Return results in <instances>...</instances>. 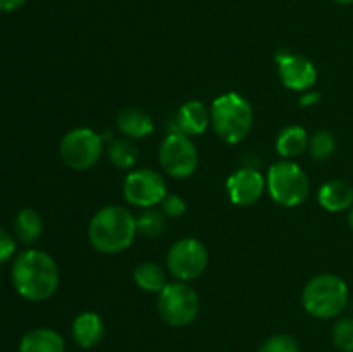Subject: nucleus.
Wrapping results in <instances>:
<instances>
[{
    "mask_svg": "<svg viewBox=\"0 0 353 352\" xmlns=\"http://www.w3.org/2000/svg\"><path fill=\"white\" fill-rule=\"evenodd\" d=\"M116 126L119 133H123L131 140H140V138L148 137L154 131V121L150 114L145 110L137 109V107H128L123 109L116 117Z\"/></svg>",
    "mask_w": 353,
    "mask_h": 352,
    "instance_id": "dca6fc26",
    "label": "nucleus"
},
{
    "mask_svg": "<svg viewBox=\"0 0 353 352\" xmlns=\"http://www.w3.org/2000/svg\"><path fill=\"white\" fill-rule=\"evenodd\" d=\"M123 193L126 202H130L131 206L148 209L164 200V197L168 195V185L161 173L141 168L131 171L124 178Z\"/></svg>",
    "mask_w": 353,
    "mask_h": 352,
    "instance_id": "9d476101",
    "label": "nucleus"
},
{
    "mask_svg": "<svg viewBox=\"0 0 353 352\" xmlns=\"http://www.w3.org/2000/svg\"><path fill=\"white\" fill-rule=\"evenodd\" d=\"M161 209L168 219H179L186 213V202L176 193H168L161 202Z\"/></svg>",
    "mask_w": 353,
    "mask_h": 352,
    "instance_id": "a878e982",
    "label": "nucleus"
},
{
    "mask_svg": "<svg viewBox=\"0 0 353 352\" xmlns=\"http://www.w3.org/2000/svg\"><path fill=\"white\" fill-rule=\"evenodd\" d=\"M268 192L276 204L283 207H296L305 202L310 193V182L307 173L290 159L274 162L269 168Z\"/></svg>",
    "mask_w": 353,
    "mask_h": 352,
    "instance_id": "39448f33",
    "label": "nucleus"
},
{
    "mask_svg": "<svg viewBox=\"0 0 353 352\" xmlns=\"http://www.w3.org/2000/svg\"><path fill=\"white\" fill-rule=\"evenodd\" d=\"M302 304L310 316L331 320L343 313L348 304V285L333 273H321L305 283Z\"/></svg>",
    "mask_w": 353,
    "mask_h": 352,
    "instance_id": "20e7f679",
    "label": "nucleus"
},
{
    "mask_svg": "<svg viewBox=\"0 0 353 352\" xmlns=\"http://www.w3.org/2000/svg\"><path fill=\"white\" fill-rule=\"evenodd\" d=\"M310 157L316 161H324V159L331 157L336 150V138L331 131L319 130L309 138V148Z\"/></svg>",
    "mask_w": 353,
    "mask_h": 352,
    "instance_id": "5701e85b",
    "label": "nucleus"
},
{
    "mask_svg": "<svg viewBox=\"0 0 353 352\" xmlns=\"http://www.w3.org/2000/svg\"><path fill=\"white\" fill-rule=\"evenodd\" d=\"M159 162L165 175L185 179L196 171L199 152L192 137L181 131H171L159 147Z\"/></svg>",
    "mask_w": 353,
    "mask_h": 352,
    "instance_id": "6e6552de",
    "label": "nucleus"
},
{
    "mask_svg": "<svg viewBox=\"0 0 353 352\" xmlns=\"http://www.w3.org/2000/svg\"><path fill=\"white\" fill-rule=\"evenodd\" d=\"M16 252V240L9 231L0 228V262H6Z\"/></svg>",
    "mask_w": 353,
    "mask_h": 352,
    "instance_id": "bb28decb",
    "label": "nucleus"
},
{
    "mask_svg": "<svg viewBox=\"0 0 353 352\" xmlns=\"http://www.w3.org/2000/svg\"><path fill=\"white\" fill-rule=\"evenodd\" d=\"M16 292L30 302L50 299L59 286V266L50 254L38 248L21 252L12 266Z\"/></svg>",
    "mask_w": 353,
    "mask_h": 352,
    "instance_id": "f257e3e1",
    "label": "nucleus"
},
{
    "mask_svg": "<svg viewBox=\"0 0 353 352\" xmlns=\"http://www.w3.org/2000/svg\"><path fill=\"white\" fill-rule=\"evenodd\" d=\"M103 137L90 128H76L64 135L59 145L62 162L76 171H85L95 166L103 152Z\"/></svg>",
    "mask_w": 353,
    "mask_h": 352,
    "instance_id": "0eeeda50",
    "label": "nucleus"
},
{
    "mask_svg": "<svg viewBox=\"0 0 353 352\" xmlns=\"http://www.w3.org/2000/svg\"><path fill=\"white\" fill-rule=\"evenodd\" d=\"M28 0H0V10L2 12H14V10L21 9Z\"/></svg>",
    "mask_w": 353,
    "mask_h": 352,
    "instance_id": "c85d7f7f",
    "label": "nucleus"
},
{
    "mask_svg": "<svg viewBox=\"0 0 353 352\" xmlns=\"http://www.w3.org/2000/svg\"><path fill=\"white\" fill-rule=\"evenodd\" d=\"M309 138L305 128L292 124L279 131L276 138V150L283 159H295L309 148Z\"/></svg>",
    "mask_w": 353,
    "mask_h": 352,
    "instance_id": "a211bd4d",
    "label": "nucleus"
},
{
    "mask_svg": "<svg viewBox=\"0 0 353 352\" xmlns=\"http://www.w3.org/2000/svg\"><path fill=\"white\" fill-rule=\"evenodd\" d=\"M319 102H321V93L314 92V90H307V92H303L299 99L300 107H314Z\"/></svg>",
    "mask_w": 353,
    "mask_h": 352,
    "instance_id": "cd10ccee",
    "label": "nucleus"
},
{
    "mask_svg": "<svg viewBox=\"0 0 353 352\" xmlns=\"http://www.w3.org/2000/svg\"><path fill=\"white\" fill-rule=\"evenodd\" d=\"M278 64V75L283 85L293 92H307L312 90L317 81V68L310 59L303 55L292 54L290 50H279L274 55Z\"/></svg>",
    "mask_w": 353,
    "mask_h": 352,
    "instance_id": "9b49d317",
    "label": "nucleus"
},
{
    "mask_svg": "<svg viewBox=\"0 0 353 352\" xmlns=\"http://www.w3.org/2000/svg\"><path fill=\"white\" fill-rule=\"evenodd\" d=\"M165 226H168V217L162 213V209L148 207V209H143L137 216L138 233L143 235V237L147 238L161 237V235L164 233Z\"/></svg>",
    "mask_w": 353,
    "mask_h": 352,
    "instance_id": "4be33fe9",
    "label": "nucleus"
},
{
    "mask_svg": "<svg viewBox=\"0 0 353 352\" xmlns=\"http://www.w3.org/2000/svg\"><path fill=\"white\" fill-rule=\"evenodd\" d=\"M210 124L223 141L230 145L240 144L254 124L250 102L236 92L223 93L210 106Z\"/></svg>",
    "mask_w": 353,
    "mask_h": 352,
    "instance_id": "7ed1b4c3",
    "label": "nucleus"
},
{
    "mask_svg": "<svg viewBox=\"0 0 353 352\" xmlns=\"http://www.w3.org/2000/svg\"><path fill=\"white\" fill-rule=\"evenodd\" d=\"M72 338L83 349H92L99 345L105 337V323L97 313L86 311L78 314L72 321Z\"/></svg>",
    "mask_w": 353,
    "mask_h": 352,
    "instance_id": "4468645a",
    "label": "nucleus"
},
{
    "mask_svg": "<svg viewBox=\"0 0 353 352\" xmlns=\"http://www.w3.org/2000/svg\"><path fill=\"white\" fill-rule=\"evenodd\" d=\"M317 202L330 213H341L353 206V186L343 179H331L321 185Z\"/></svg>",
    "mask_w": 353,
    "mask_h": 352,
    "instance_id": "2eb2a0df",
    "label": "nucleus"
},
{
    "mask_svg": "<svg viewBox=\"0 0 353 352\" xmlns=\"http://www.w3.org/2000/svg\"><path fill=\"white\" fill-rule=\"evenodd\" d=\"M109 161L119 169L133 168L138 159V147L131 138H114L107 148Z\"/></svg>",
    "mask_w": 353,
    "mask_h": 352,
    "instance_id": "412c9836",
    "label": "nucleus"
},
{
    "mask_svg": "<svg viewBox=\"0 0 353 352\" xmlns=\"http://www.w3.org/2000/svg\"><path fill=\"white\" fill-rule=\"evenodd\" d=\"M133 280L137 283V286L143 292L148 293H161L168 283H165V273L162 269V266H159L157 262L145 261L134 268L133 271Z\"/></svg>",
    "mask_w": 353,
    "mask_h": 352,
    "instance_id": "6ab92c4d",
    "label": "nucleus"
},
{
    "mask_svg": "<svg viewBox=\"0 0 353 352\" xmlns=\"http://www.w3.org/2000/svg\"><path fill=\"white\" fill-rule=\"evenodd\" d=\"M43 231V219L34 209H23L14 219V233L23 244H34Z\"/></svg>",
    "mask_w": 353,
    "mask_h": 352,
    "instance_id": "aec40b11",
    "label": "nucleus"
},
{
    "mask_svg": "<svg viewBox=\"0 0 353 352\" xmlns=\"http://www.w3.org/2000/svg\"><path fill=\"white\" fill-rule=\"evenodd\" d=\"M333 2L340 3V6H352L353 0H333Z\"/></svg>",
    "mask_w": 353,
    "mask_h": 352,
    "instance_id": "7c9ffc66",
    "label": "nucleus"
},
{
    "mask_svg": "<svg viewBox=\"0 0 353 352\" xmlns=\"http://www.w3.org/2000/svg\"><path fill=\"white\" fill-rule=\"evenodd\" d=\"M157 311L162 321L165 324H169V326H188L199 316V293L186 282L169 283L159 293Z\"/></svg>",
    "mask_w": 353,
    "mask_h": 352,
    "instance_id": "423d86ee",
    "label": "nucleus"
},
{
    "mask_svg": "<svg viewBox=\"0 0 353 352\" xmlns=\"http://www.w3.org/2000/svg\"><path fill=\"white\" fill-rule=\"evenodd\" d=\"M19 352H65V344L57 331L34 328L21 338Z\"/></svg>",
    "mask_w": 353,
    "mask_h": 352,
    "instance_id": "f3484780",
    "label": "nucleus"
},
{
    "mask_svg": "<svg viewBox=\"0 0 353 352\" xmlns=\"http://www.w3.org/2000/svg\"><path fill=\"white\" fill-rule=\"evenodd\" d=\"M168 269L179 282H193L205 273L209 252L196 238H181L174 242L168 252Z\"/></svg>",
    "mask_w": 353,
    "mask_h": 352,
    "instance_id": "1a4fd4ad",
    "label": "nucleus"
},
{
    "mask_svg": "<svg viewBox=\"0 0 353 352\" xmlns=\"http://www.w3.org/2000/svg\"><path fill=\"white\" fill-rule=\"evenodd\" d=\"M210 124V110L205 104L200 100H188L179 107L174 119V130L188 135V137H199Z\"/></svg>",
    "mask_w": 353,
    "mask_h": 352,
    "instance_id": "ddd939ff",
    "label": "nucleus"
},
{
    "mask_svg": "<svg viewBox=\"0 0 353 352\" xmlns=\"http://www.w3.org/2000/svg\"><path fill=\"white\" fill-rule=\"evenodd\" d=\"M268 188L264 175L255 168H240L231 173L226 182V192L234 206H254L261 200L262 193Z\"/></svg>",
    "mask_w": 353,
    "mask_h": 352,
    "instance_id": "f8f14e48",
    "label": "nucleus"
},
{
    "mask_svg": "<svg viewBox=\"0 0 353 352\" xmlns=\"http://www.w3.org/2000/svg\"><path fill=\"white\" fill-rule=\"evenodd\" d=\"M333 345L341 352H353V317H340L331 330Z\"/></svg>",
    "mask_w": 353,
    "mask_h": 352,
    "instance_id": "b1692460",
    "label": "nucleus"
},
{
    "mask_svg": "<svg viewBox=\"0 0 353 352\" xmlns=\"http://www.w3.org/2000/svg\"><path fill=\"white\" fill-rule=\"evenodd\" d=\"M137 217L123 206H107L97 211L88 226V240L102 254H119L130 248L137 237Z\"/></svg>",
    "mask_w": 353,
    "mask_h": 352,
    "instance_id": "f03ea898",
    "label": "nucleus"
},
{
    "mask_svg": "<svg viewBox=\"0 0 353 352\" xmlns=\"http://www.w3.org/2000/svg\"><path fill=\"white\" fill-rule=\"evenodd\" d=\"M259 352H300V345L292 335L278 333L269 337L261 345Z\"/></svg>",
    "mask_w": 353,
    "mask_h": 352,
    "instance_id": "393cba45",
    "label": "nucleus"
},
{
    "mask_svg": "<svg viewBox=\"0 0 353 352\" xmlns=\"http://www.w3.org/2000/svg\"><path fill=\"white\" fill-rule=\"evenodd\" d=\"M348 211H350V213H348V224H350V228L353 230V206Z\"/></svg>",
    "mask_w": 353,
    "mask_h": 352,
    "instance_id": "c756f323",
    "label": "nucleus"
}]
</instances>
